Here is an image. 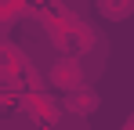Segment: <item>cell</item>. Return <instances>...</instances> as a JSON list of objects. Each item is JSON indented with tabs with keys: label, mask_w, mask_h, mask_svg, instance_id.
I'll list each match as a JSON object with an SVG mask.
<instances>
[{
	"label": "cell",
	"mask_w": 134,
	"mask_h": 130,
	"mask_svg": "<svg viewBox=\"0 0 134 130\" xmlns=\"http://www.w3.org/2000/svg\"><path fill=\"white\" fill-rule=\"evenodd\" d=\"M51 80H54L58 87H80L83 69H80V62H76V58H58V62H54V69H51Z\"/></svg>",
	"instance_id": "1"
},
{
	"label": "cell",
	"mask_w": 134,
	"mask_h": 130,
	"mask_svg": "<svg viewBox=\"0 0 134 130\" xmlns=\"http://www.w3.org/2000/svg\"><path fill=\"white\" fill-rule=\"evenodd\" d=\"M69 108L80 112V116H83V112H94V108H98V94H94L91 87H76V94L69 98Z\"/></svg>",
	"instance_id": "2"
},
{
	"label": "cell",
	"mask_w": 134,
	"mask_h": 130,
	"mask_svg": "<svg viewBox=\"0 0 134 130\" xmlns=\"http://www.w3.org/2000/svg\"><path fill=\"white\" fill-rule=\"evenodd\" d=\"M98 7L105 18H127L134 11V0H98Z\"/></svg>",
	"instance_id": "3"
}]
</instances>
